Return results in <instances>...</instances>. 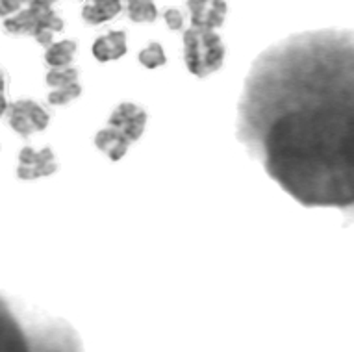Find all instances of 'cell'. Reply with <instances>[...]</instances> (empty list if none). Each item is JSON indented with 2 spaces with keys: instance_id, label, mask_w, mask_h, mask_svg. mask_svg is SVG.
I'll use <instances>...</instances> for the list:
<instances>
[{
  "instance_id": "cell-9",
  "label": "cell",
  "mask_w": 354,
  "mask_h": 352,
  "mask_svg": "<svg viewBox=\"0 0 354 352\" xmlns=\"http://www.w3.org/2000/svg\"><path fill=\"white\" fill-rule=\"evenodd\" d=\"M93 56L99 59L100 64L111 62V59H119L127 54V34L124 32H108L106 35L97 37L93 43Z\"/></svg>"
},
{
  "instance_id": "cell-11",
  "label": "cell",
  "mask_w": 354,
  "mask_h": 352,
  "mask_svg": "<svg viewBox=\"0 0 354 352\" xmlns=\"http://www.w3.org/2000/svg\"><path fill=\"white\" fill-rule=\"evenodd\" d=\"M76 50H78V45L73 39H64L59 41V43H53L45 50V64L48 67H65V65H71L76 56Z\"/></svg>"
},
{
  "instance_id": "cell-17",
  "label": "cell",
  "mask_w": 354,
  "mask_h": 352,
  "mask_svg": "<svg viewBox=\"0 0 354 352\" xmlns=\"http://www.w3.org/2000/svg\"><path fill=\"white\" fill-rule=\"evenodd\" d=\"M208 2L209 0H187V10L192 13L193 28H201V23H203L204 12H206Z\"/></svg>"
},
{
  "instance_id": "cell-8",
  "label": "cell",
  "mask_w": 354,
  "mask_h": 352,
  "mask_svg": "<svg viewBox=\"0 0 354 352\" xmlns=\"http://www.w3.org/2000/svg\"><path fill=\"white\" fill-rule=\"evenodd\" d=\"M130 139L121 132V130H117L115 127H106L102 130L97 132L95 136V145H97V149L100 152H104L106 156L110 158L111 162H119L121 158H124V154L130 149Z\"/></svg>"
},
{
  "instance_id": "cell-15",
  "label": "cell",
  "mask_w": 354,
  "mask_h": 352,
  "mask_svg": "<svg viewBox=\"0 0 354 352\" xmlns=\"http://www.w3.org/2000/svg\"><path fill=\"white\" fill-rule=\"evenodd\" d=\"M140 64L147 69H158V67H162V65L167 64V56H165V50H163V46L156 41H152L149 45L143 48L140 53Z\"/></svg>"
},
{
  "instance_id": "cell-13",
  "label": "cell",
  "mask_w": 354,
  "mask_h": 352,
  "mask_svg": "<svg viewBox=\"0 0 354 352\" xmlns=\"http://www.w3.org/2000/svg\"><path fill=\"white\" fill-rule=\"evenodd\" d=\"M227 12H228V6L225 0H209L208 6H206V12H204L201 28H212V30L221 28V26L225 24Z\"/></svg>"
},
{
  "instance_id": "cell-21",
  "label": "cell",
  "mask_w": 354,
  "mask_h": 352,
  "mask_svg": "<svg viewBox=\"0 0 354 352\" xmlns=\"http://www.w3.org/2000/svg\"><path fill=\"white\" fill-rule=\"evenodd\" d=\"M8 89V75L6 71L0 67V93H6Z\"/></svg>"
},
{
  "instance_id": "cell-1",
  "label": "cell",
  "mask_w": 354,
  "mask_h": 352,
  "mask_svg": "<svg viewBox=\"0 0 354 352\" xmlns=\"http://www.w3.org/2000/svg\"><path fill=\"white\" fill-rule=\"evenodd\" d=\"M236 133L297 203L354 221V30L302 32L263 50Z\"/></svg>"
},
{
  "instance_id": "cell-2",
  "label": "cell",
  "mask_w": 354,
  "mask_h": 352,
  "mask_svg": "<svg viewBox=\"0 0 354 352\" xmlns=\"http://www.w3.org/2000/svg\"><path fill=\"white\" fill-rule=\"evenodd\" d=\"M67 321L0 293V351H82Z\"/></svg>"
},
{
  "instance_id": "cell-6",
  "label": "cell",
  "mask_w": 354,
  "mask_h": 352,
  "mask_svg": "<svg viewBox=\"0 0 354 352\" xmlns=\"http://www.w3.org/2000/svg\"><path fill=\"white\" fill-rule=\"evenodd\" d=\"M147 122H149L147 111L134 102H121L119 106H115V110L110 115L111 127L121 130L132 143L143 136Z\"/></svg>"
},
{
  "instance_id": "cell-4",
  "label": "cell",
  "mask_w": 354,
  "mask_h": 352,
  "mask_svg": "<svg viewBox=\"0 0 354 352\" xmlns=\"http://www.w3.org/2000/svg\"><path fill=\"white\" fill-rule=\"evenodd\" d=\"M8 122L19 136L28 138L35 132H43L48 127L50 113L32 98H21L8 108Z\"/></svg>"
},
{
  "instance_id": "cell-3",
  "label": "cell",
  "mask_w": 354,
  "mask_h": 352,
  "mask_svg": "<svg viewBox=\"0 0 354 352\" xmlns=\"http://www.w3.org/2000/svg\"><path fill=\"white\" fill-rule=\"evenodd\" d=\"M227 48L212 28H189L184 34V59L187 71L197 78H206L219 71L225 64Z\"/></svg>"
},
{
  "instance_id": "cell-5",
  "label": "cell",
  "mask_w": 354,
  "mask_h": 352,
  "mask_svg": "<svg viewBox=\"0 0 354 352\" xmlns=\"http://www.w3.org/2000/svg\"><path fill=\"white\" fill-rule=\"evenodd\" d=\"M59 169V163L54 156V152L50 147H45V149L35 150L32 147H24L21 152H19V162H17V174L19 180H26V182H32V180L45 178V176H50Z\"/></svg>"
},
{
  "instance_id": "cell-10",
  "label": "cell",
  "mask_w": 354,
  "mask_h": 352,
  "mask_svg": "<svg viewBox=\"0 0 354 352\" xmlns=\"http://www.w3.org/2000/svg\"><path fill=\"white\" fill-rule=\"evenodd\" d=\"M122 12V0H89L82 8V19L91 26L110 23Z\"/></svg>"
},
{
  "instance_id": "cell-14",
  "label": "cell",
  "mask_w": 354,
  "mask_h": 352,
  "mask_svg": "<svg viewBox=\"0 0 354 352\" xmlns=\"http://www.w3.org/2000/svg\"><path fill=\"white\" fill-rule=\"evenodd\" d=\"M78 69L76 67H71V65H65V67H50V71L45 76V84L48 87H64L69 86V84H75L78 82Z\"/></svg>"
},
{
  "instance_id": "cell-12",
  "label": "cell",
  "mask_w": 354,
  "mask_h": 352,
  "mask_svg": "<svg viewBox=\"0 0 354 352\" xmlns=\"http://www.w3.org/2000/svg\"><path fill=\"white\" fill-rule=\"evenodd\" d=\"M128 19L132 23H154L158 19V8L154 0H130L127 2Z\"/></svg>"
},
{
  "instance_id": "cell-20",
  "label": "cell",
  "mask_w": 354,
  "mask_h": 352,
  "mask_svg": "<svg viewBox=\"0 0 354 352\" xmlns=\"http://www.w3.org/2000/svg\"><path fill=\"white\" fill-rule=\"evenodd\" d=\"M8 108H10V102H8L6 93H0V117L6 113Z\"/></svg>"
},
{
  "instance_id": "cell-19",
  "label": "cell",
  "mask_w": 354,
  "mask_h": 352,
  "mask_svg": "<svg viewBox=\"0 0 354 352\" xmlns=\"http://www.w3.org/2000/svg\"><path fill=\"white\" fill-rule=\"evenodd\" d=\"M30 0H0V19H6L13 13L21 12Z\"/></svg>"
},
{
  "instance_id": "cell-7",
  "label": "cell",
  "mask_w": 354,
  "mask_h": 352,
  "mask_svg": "<svg viewBox=\"0 0 354 352\" xmlns=\"http://www.w3.org/2000/svg\"><path fill=\"white\" fill-rule=\"evenodd\" d=\"M53 6H41L30 0L28 4L21 10V12L13 13L10 17L2 19V26L8 34L12 35H32L34 37L35 30L39 28V24L43 23V19L48 13Z\"/></svg>"
},
{
  "instance_id": "cell-16",
  "label": "cell",
  "mask_w": 354,
  "mask_h": 352,
  "mask_svg": "<svg viewBox=\"0 0 354 352\" xmlns=\"http://www.w3.org/2000/svg\"><path fill=\"white\" fill-rule=\"evenodd\" d=\"M80 95L82 86L78 82H75V84H69V86L54 87L53 91L48 93V102L53 106H67L80 97Z\"/></svg>"
},
{
  "instance_id": "cell-22",
  "label": "cell",
  "mask_w": 354,
  "mask_h": 352,
  "mask_svg": "<svg viewBox=\"0 0 354 352\" xmlns=\"http://www.w3.org/2000/svg\"><path fill=\"white\" fill-rule=\"evenodd\" d=\"M127 2H130V0H127Z\"/></svg>"
},
{
  "instance_id": "cell-18",
  "label": "cell",
  "mask_w": 354,
  "mask_h": 352,
  "mask_svg": "<svg viewBox=\"0 0 354 352\" xmlns=\"http://www.w3.org/2000/svg\"><path fill=\"white\" fill-rule=\"evenodd\" d=\"M163 21L171 30H182L184 28V13L178 10V8H169L163 12Z\"/></svg>"
}]
</instances>
